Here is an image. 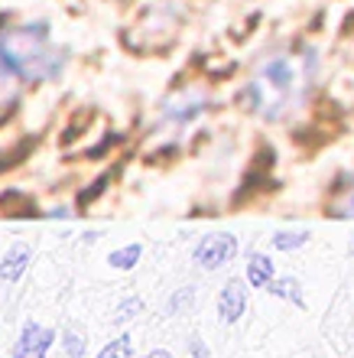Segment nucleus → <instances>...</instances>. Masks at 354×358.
Here are the masks:
<instances>
[{
    "label": "nucleus",
    "instance_id": "nucleus-1",
    "mask_svg": "<svg viewBox=\"0 0 354 358\" xmlns=\"http://www.w3.org/2000/svg\"><path fill=\"white\" fill-rule=\"evenodd\" d=\"M312 72H316V59L306 69H299V62L289 56L263 59L247 85V101L260 117L280 121L286 111H293V104H299Z\"/></svg>",
    "mask_w": 354,
    "mask_h": 358
},
{
    "label": "nucleus",
    "instance_id": "nucleus-2",
    "mask_svg": "<svg viewBox=\"0 0 354 358\" xmlns=\"http://www.w3.org/2000/svg\"><path fill=\"white\" fill-rule=\"evenodd\" d=\"M0 69L23 82L52 78L62 69V56L49 46L46 27H17L0 33Z\"/></svg>",
    "mask_w": 354,
    "mask_h": 358
},
{
    "label": "nucleus",
    "instance_id": "nucleus-3",
    "mask_svg": "<svg viewBox=\"0 0 354 358\" xmlns=\"http://www.w3.org/2000/svg\"><path fill=\"white\" fill-rule=\"evenodd\" d=\"M237 255V238L234 235H208V238H202V245L196 248V261L205 271H214V267H221V264H228L231 257Z\"/></svg>",
    "mask_w": 354,
    "mask_h": 358
},
{
    "label": "nucleus",
    "instance_id": "nucleus-4",
    "mask_svg": "<svg viewBox=\"0 0 354 358\" xmlns=\"http://www.w3.org/2000/svg\"><path fill=\"white\" fill-rule=\"evenodd\" d=\"M52 329L39 326V322H27L20 332L17 345H13V358H46L49 345H52Z\"/></svg>",
    "mask_w": 354,
    "mask_h": 358
},
{
    "label": "nucleus",
    "instance_id": "nucleus-5",
    "mask_svg": "<svg viewBox=\"0 0 354 358\" xmlns=\"http://www.w3.org/2000/svg\"><path fill=\"white\" fill-rule=\"evenodd\" d=\"M247 310V293H244V283L241 280H231L224 283L221 296H218V313H221L224 322H237Z\"/></svg>",
    "mask_w": 354,
    "mask_h": 358
},
{
    "label": "nucleus",
    "instance_id": "nucleus-6",
    "mask_svg": "<svg viewBox=\"0 0 354 358\" xmlns=\"http://www.w3.org/2000/svg\"><path fill=\"white\" fill-rule=\"evenodd\" d=\"M33 261V251H29V245H23V241H17V245L7 251V257H3V264H0V280H20L23 277V271H27V264Z\"/></svg>",
    "mask_w": 354,
    "mask_h": 358
},
{
    "label": "nucleus",
    "instance_id": "nucleus-7",
    "mask_svg": "<svg viewBox=\"0 0 354 358\" xmlns=\"http://www.w3.org/2000/svg\"><path fill=\"white\" fill-rule=\"evenodd\" d=\"M0 208H3V215L10 218H29V215H39L36 212V202L27 196V192H17V189H10L0 196Z\"/></svg>",
    "mask_w": 354,
    "mask_h": 358
},
{
    "label": "nucleus",
    "instance_id": "nucleus-8",
    "mask_svg": "<svg viewBox=\"0 0 354 358\" xmlns=\"http://www.w3.org/2000/svg\"><path fill=\"white\" fill-rule=\"evenodd\" d=\"M273 277H276V271H273V261L263 255H253L251 264H247V280L253 283V287H270Z\"/></svg>",
    "mask_w": 354,
    "mask_h": 358
},
{
    "label": "nucleus",
    "instance_id": "nucleus-9",
    "mask_svg": "<svg viewBox=\"0 0 354 358\" xmlns=\"http://www.w3.org/2000/svg\"><path fill=\"white\" fill-rule=\"evenodd\" d=\"M205 111L202 108V101L198 98H182V101H169L166 104V117H172V121H179V124H186V121H192V117H198V114Z\"/></svg>",
    "mask_w": 354,
    "mask_h": 358
},
{
    "label": "nucleus",
    "instance_id": "nucleus-10",
    "mask_svg": "<svg viewBox=\"0 0 354 358\" xmlns=\"http://www.w3.org/2000/svg\"><path fill=\"white\" fill-rule=\"evenodd\" d=\"M143 248L140 245H127V248H117V251H111V257H108V264L117 267V271H131L137 261H140Z\"/></svg>",
    "mask_w": 354,
    "mask_h": 358
},
{
    "label": "nucleus",
    "instance_id": "nucleus-11",
    "mask_svg": "<svg viewBox=\"0 0 354 358\" xmlns=\"http://www.w3.org/2000/svg\"><path fill=\"white\" fill-rule=\"evenodd\" d=\"M133 355V339L131 336H117L111 345H104L98 358H131Z\"/></svg>",
    "mask_w": 354,
    "mask_h": 358
},
{
    "label": "nucleus",
    "instance_id": "nucleus-12",
    "mask_svg": "<svg viewBox=\"0 0 354 358\" xmlns=\"http://www.w3.org/2000/svg\"><path fill=\"white\" fill-rule=\"evenodd\" d=\"M267 290L276 293V296H283V300H293L296 306H306V303H302V296H299V283L296 280H273Z\"/></svg>",
    "mask_w": 354,
    "mask_h": 358
},
{
    "label": "nucleus",
    "instance_id": "nucleus-13",
    "mask_svg": "<svg viewBox=\"0 0 354 358\" xmlns=\"http://www.w3.org/2000/svg\"><path fill=\"white\" fill-rule=\"evenodd\" d=\"M192 303H196V290H192V287H186V290H179L176 296L166 303V313H169V316H179V313L189 310Z\"/></svg>",
    "mask_w": 354,
    "mask_h": 358
},
{
    "label": "nucleus",
    "instance_id": "nucleus-14",
    "mask_svg": "<svg viewBox=\"0 0 354 358\" xmlns=\"http://www.w3.org/2000/svg\"><path fill=\"white\" fill-rule=\"evenodd\" d=\"M140 310H143V300H137V296H131V300H124L121 306H117V313H114V326H124V322H131Z\"/></svg>",
    "mask_w": 354,
    "mask_h": 358
},
{
    "label": "nucleus",
    "instance_id": "nucleus-15",
    "mask_svg": "<svg viewBox=\"0 0 354 358\" xmlns=\"http://www.w3.org/2000/svg\"><path fill=\"white\" fill-rule=\"evenodd\" d=\"M306 241H309V231H283V235L273 238V248L289 251V248H302Z\"/></svg>",
    "mask_w": 354,
    "mask_h": 358
},
{
    "label": "nucleus",
    "instance_id": "nucleus-16",
    "mask_svg": "<svg viewBox=\"0 0 354 358\" xmlns=\"http://www.w3.org/2000/svg\"><path fill=\"white\" fill-rule=\"evenodd\" d=\"M62 345H66L68 358H84V349H88V342H84L78 332H72V329L62 332Z\"/></svg>",
    "mask_w": 354,
    "mask_h": 358
},
{
    "label": "nucleus",
    "instance_id": "nucleus-17",
    "mask_svg": "<svg viewBox=\"0 0 354 358\" xmlns=\"http://www.w3.org/2000/svg\"><path fill=\"white\" fill-rule=\"evenodd\" d=\"M189 349H192V358H208L205 342L198 339V336H192V342H189Z\"/></svg>",
    "mask_w": 354,
    "mask_h": 358
},
{
    "label": "nucleus",
    "instance_id": "nucleus-18",
    "mask_svg": "<svg viewBox=\"0 0 354 358\" xmlns=\"http://www.w3.org/2000/svg\"><path fill=\"white\" fill-rule=\"evenodd\" d=\"M147 358H172V355H169V352L166 349H156V352H149V355Z\"/></svg>",
    "mask_w": 354,
    "mask_h": 358
}]
</instances>
